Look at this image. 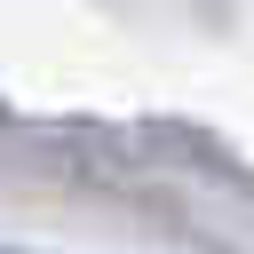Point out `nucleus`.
Segmentation results:
<instances>
[{
    "label": "nucleus",
    "mask_w": 254,
    "mask_h": 254,
    "mask_svg": "<svg viewBox=\"0 0 254 254\" xmlns=\"http://www.w3.org/2000/svg\"><path fill=\"white\" fill-rule=\"evenodd\" d=\"M0 254H16V246H0Z\"/></svg>",
    "instance_id": "f257e3e1"
},
{
    "label": "nucleus",
    "mask_w": 254,
    "mask_h": 254,
    "mask_svg": "<svg viewBox=\"0 0 254 254\" xmlns=\"http://www.w3.org/2000/svg\"><path fill=\"white\" fill-rule=\"evenodd\" d=\"M0 119H8V103H0Z\"/></svg>",
    "instance_id": "f03ea898"
}]
</instances>
